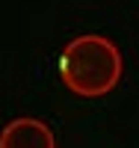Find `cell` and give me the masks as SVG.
<instances>
[{
	"instance_id": "obj_1",
	"label": "cell",
	"mask_w": 139,
	"mask_h": 148,
	"mask_svg": "<svg viewBox=\"0 0 139 148\" xmlns=\"http://www.w3.org/2000/svg\"><path fill=\"white\" fill-rule=\"evenodd\" d=\"M124 59L116 42L98 33H83L65 45L59 56V77L77 98H104L118 86Z\"/></svg>"
},
{
	"instance_id": "obj_2",
	"label": "cell",
	"mask_w": 139,
	"mask_h": 148,
	"mask_svg": "<svg viewBox=\"0 0 139 148\" xmlns=\"http://www.w3.org/2000/svg\"><path fill=\"white\" fill-rule=\"evenodd\" d=\"M0 148H56L53 130L42 119H12L0 130Z\"/></svg>"
}]
</instances>
